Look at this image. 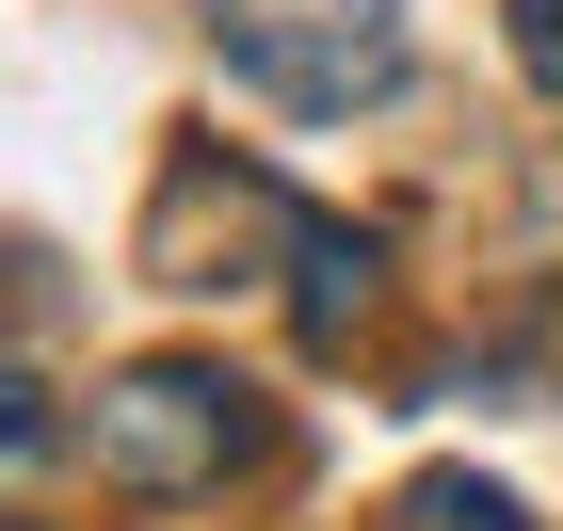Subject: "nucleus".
Segmentation results:
<instances>
[{
	"label": "nucleus",
	"instance_id": "f257e3e1",
	"mask_svg": "<svg viewBox=\"0 0 563 531\" xmlns=\"http://www.w3.org/2000/svg\"><path fill=\"white\" fill-rule=\"evenodd\" d=\"M97 467L130 499H210L242 451H258V387L225 370V354H130L113 387H97Z\"/></svg>",
	"mask_w": 563,
	"mask_h": 531
},
{
	"label": "nucleus",
	"instance_id": "f03ea898",
	"mask_svg": "<svg viewBox=\"0 0 563 531\" xmlns=\"http://www.w3.org/2000/svg\"><path fill=\"white\" fill-rule=\"evenodd\" d=\"M210 48L274 113H371V97H402V0H210Z\"/></svg>",
	"mask_w": 563,
	"mask_h": 531
},
{
	"label": "nucleus",
	"instance_id": "7ed1b4c3",
	"mask_svg": "<svg viewBox=\"0 0 563 531\" xmlns=\"http://www.w3.org/2000/svg\"><path fill=\"white\" fill-rule=\"evenodd\" d=\"M290 274H306V290H290V307H306V339L339 354L354 322H371V242H354V225H306V242H290Z\"/></svg>",
	"mask_w": 563,
	"mask_h": 531
},
{
	"label": "nucleus",
	"instance_id": "20e7f679",
	"mask_svg": "<svg viewBox=\"0 0 563 531\" xmlns=\"http://www.w3.org/2000/svg\"><path fill=\"white\" fill-rule=\"evenodd\" d=\"M387 531H531V499H499V484H483V467H419Z\"/></svg>",
	"mask_w": 563,
	"mask_h": 531
},
{
	"label": "nucleus",
	"instance_id": "39448f33",
	"mask_svg": "<svg viewBox=\"0 0 563 531\" xmlns=\"http://www.w3.org/2000/svg\"><path fill=\"white\" fill-rule=\"evenodd\" d=\"M33 451H48V402H33V370H0V484H16Z\"/></svg>",
	"mask_w": 563,
	"mask_h": 531
},
{
	"label": "nucleus",
	"instance_id": "423d86ee",
	"mask_svg": "<svg viewBox=\"0 0 563 531\" xmlns=\"http://www.w3.org/2000/svg\"><path fill=\"white\" fill-rule=\"evenodd\" d=\"M516 65H531V81L563 97V0H516Z\"/></svg>",
	"mask_w": 563,
	"mask_h": 531
},
{
	"label": "nucleus",
	"instance_id": "0eeeda50",
	"mask_svg": "<svg viewBox=\"0 0 563 531\" xmlns=\"http://www.w3.org/2000/svg\"><path fill=\"white\" fill-rule=\"evenodd\" d=\"M0 531H33V516H0Z\"/></svg>",
	"mask_w": 563,
	"mask_h": 531
}]
</instances>
